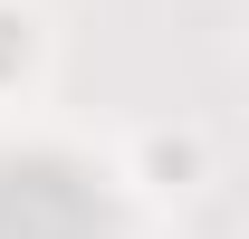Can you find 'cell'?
<instances>
[{"instance_id":"1","label":"cell","mask_w":249,"mask_h":239,"mask_svg":"<svg viewBox=\"0 0 249 239\" xmlns=\"http://www.w3.org/2000/svg\"><path fill=\"white\" fill-rule=\"evenodd\" d=\"M19 67H29V19L0 10V77H19Z\"/></svg>"}]
</instances>
